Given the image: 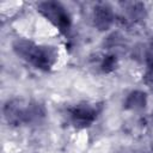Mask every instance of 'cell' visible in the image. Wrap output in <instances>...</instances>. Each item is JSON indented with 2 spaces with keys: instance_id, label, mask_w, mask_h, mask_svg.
I'll return each mask as SVG.
<instances>
[{
  "instance_id": "cell-1",
  "label": "cell",
  "mask_w": 153,
  "mask_h": 153,
  "mask_svg": "<svg viewBox=\"0 0 153 153\" xmlns=\"http://www.w3.org/2000/svg\"><path fill=\"white\" fill-rule=\"evenodd\" d=\"M13 50L20 59L42 71H49L57 61V51L54 47L39 45L24 38H18L13 43Z\"/></svg>"
},
{
  "instance_id": "cell-2",
  "label": "cell",
  "mask_w": 153,
  "mask_h": 153,
  "mask_svg": "<svg viewBox=\"0 0 153 153\" xmlns=\"http://www.w3.org/2000/svg\"><path fill=\"white\" fill-rule=\"evenodd\" d=\"M4 117L11 126H20L39 122L44 115L43 105L36 102H24L22 99L8 100L4 105Z\"/></svg>"
},
{
  "instance_id": "cell-3",
  "label": "cell",
  "mask_w": 153,
  "mask_h": 153,
  "mask_svg": "<svg viewBox=\"0 0 153 153\" xmlns=\"http://www.w3.org/2000/svg\"><path fill=\"white\" fill-rule=\"evenodd\" d=\"M38 12L48 19L53 25H55L61 32L67 33L71 29V17L68 11L56 1H44L38 4Z\"/></svg>"
},
{
  "instance_id": "cell-4",
  "label": "cell",
  "mask_w": 153,
  "mask_h": 153,
  "mask_svg": "<svg viewBox=\"0 0 153 153\" xmlns=\"http://www.w3.org/2000/svg\"><path fill=\"white\" fill-rule=\"evenodd\" d=\"M98 109L94 104H78L68 109V116L73 126L76 128H87L97 118Z\"/></svg>"
},
{
  "instance_id": "cell-5",
  "label": "cell",
  "mask_w": 153,
  "mask_h": 153,
  "mask_svg": "<svg viewBox=\"0 0 153 153\" xmlns=\"http://www.w3.org/2000/svg\"><path fill=\"white\" fill-rule=\"evenodd\" d=\"M94 25L99 30H106L114 22V12L112 8L105 4H100L96 6L93 12Z\"/></svg>"
},
{
  "instance_id": "cell-6",
  "label": "cell",
  "mask_w": 153,
  "mask_h": 153,
  "mask_svg": "<svg viewBox=\"0 0 153 153\" xmlns=\"http://www.w3.org/2000/svg\"><path fill=\"white\" fill-rule=\"evenodd\" d=\"M146 94L142 91H133L128 94L127 99H126V108L127 109H131V110H140L143 109L146 105Z\"/></svg>"
},
{
  "instance_id": "cell-7",
  "label": "cell",
  "mask_w": 153,
  "mask_h": 153,
  "mask_svg": "<svg viewBox=\"0 0 153 153\" xmlns=\"http://www.w3.org/2000/svg\"><path fill=\"white\" fill-rule=\"evenodd\" d=\"M115 65H116L115 57L114 56H108V57H105V60L102 63V69L104 72H109V71H111L115 67Z\"/></svg>"
}]
</instances>
